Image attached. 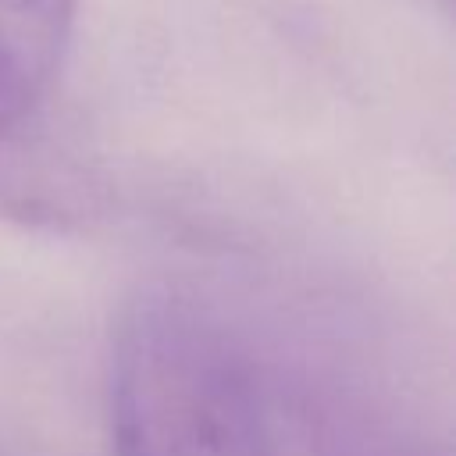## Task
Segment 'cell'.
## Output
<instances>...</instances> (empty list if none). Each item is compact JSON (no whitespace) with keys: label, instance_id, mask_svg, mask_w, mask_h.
Segmentation results:
<instances>
[{"label":"cell","instance_id":"obj_2","mask_svg":"<svg viewBox=\"0 0 456 456\" xmlns=\"http://www.w3.org/2000/svg\"><path fill=\"white\" fill-rule=\"evenodd\" d=\"M75 7L78 0H0V142H18L46 100Z\"/></svg>","mask_w":456,"mask_h":456},{"label":"cell","instance_id":"obj_1","mask_svg":"<svg viewBox=\"0 0 456 456\" xmlns=\"http://www.w3.org/2000/svg\"><path fill=\"white\" fill-rule=\"evenodd\" d=\"M118 438L125 456H246L256 413L210 335L182 314H146L121 353Z\"/></svg>","mask_w":456,"mask_h":456}]
</instances>
